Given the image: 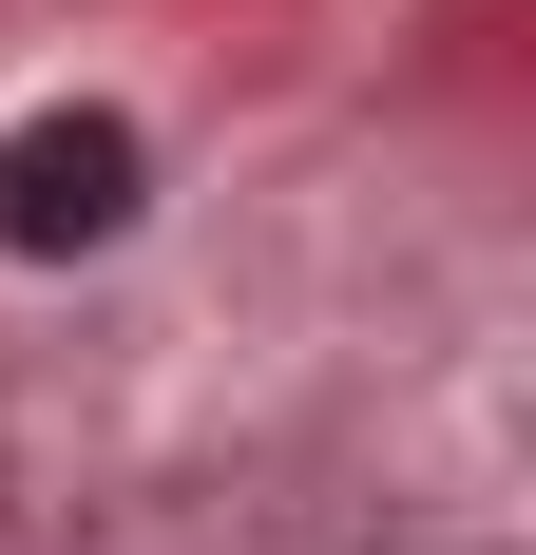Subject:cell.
I'll return each mask as SVG.
<instances>
[{
	"label": "cell",
	"mask_w": 536,
	"mask_h": 555,
	"mask_svg": "<svg viewBox=\"0 0 536 555\" xmlns=\"http://www.w3.org/2000/svg\"><path fill=\"white\" fill-rule=\"evenodd\" d=\"M135 115H20V134H0V249H115V230H135Z\"/></svg>",
	"instance_id": "cell-1"
}]
</instances>
